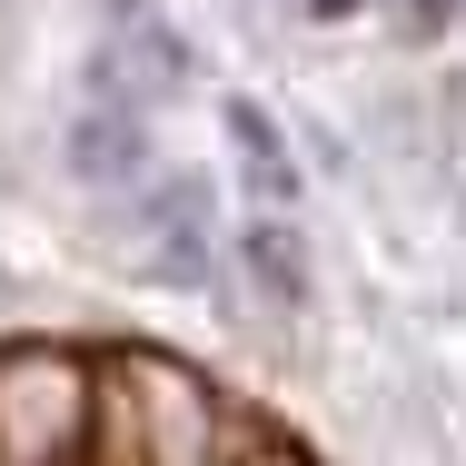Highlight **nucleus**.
Returning <instances> with one entry per match:
<instances>
[{"label": "nucleus", "instance_id": "obj_1", "mask_svg": "<svg viewBox=\"0 0 466 466\" xmlns=\"http://www.w3.org/2000/svg\"><path fill=\"white\" fill-rule=\"evenodd\" d=\"M129 208V228H139V258H149V279L169 288H218V198L198 169H159V179L139 188V198H119Z\"/></svg>", "mask_w": 466, "mask_h": 466}, {"label": "nucleus", "instance_id": "obj_2", "mask_svg": "<svg viewBox=\"0 0 466 466\" xmlns=\"http://www.w3.org/2000/svg\"><path fill=\"white\" fill-rule=\"evenodd\" d=\"M218 129H228V159H238L248 208H298V198H308V179H298V149H288V129L258 109V99H218Z\"/></svg>", "mask_w": 466, "mask_h": 466}, {"label": "nucleus", "instance_id": "obj_3", "mask_svg": "<svg viewBox=\"0 0 466 466\" xmlns=\"http://www.w3.org/2000/svg\"><path fill=\"white\" fill-rule=\"evenodd\" d=\"M238 268L258 279V298H268L279 318H308V308H318V268H308L298 208H248V228H238Z\"/></svg>", "mask_w": 466, "mask_h": 466}, {"label": "nucleus", "instance_id": "obj_4", "mask_svg": "<svg viewBox=\"0 0 466 466\" xmlns=\"http://www.w3.org/2000/svg\"><path fill=\"white\" fill-rule=\"evenodd\" d=\"M308 10H348V0H308Z\"/></svg>", "mask_w": 466, "mask_h": 466}]
</instances>
